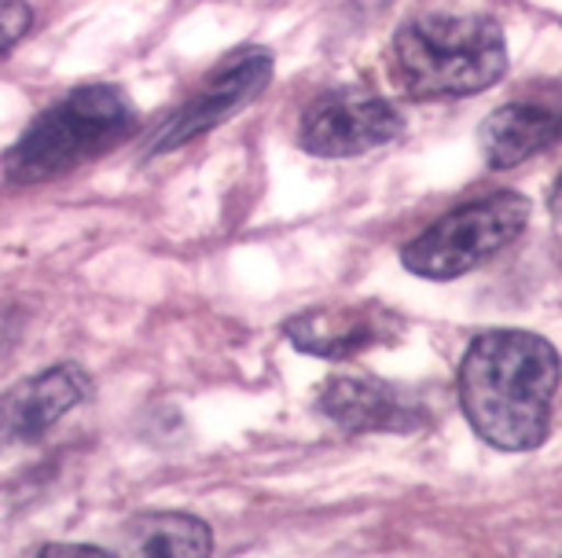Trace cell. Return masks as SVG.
<instances>
[{
    "instance_id": "cell-1",
    "label": "cell",
    "mask_w": 562,
    "mask_h": 558,
    "mask_svg": "<svg viewBox=\"0 0 562 558\" xmlns=\"http://www.w3.org/2000/svg\"><path fill=\"white\" fill-rule=\"evenodd\" d=\"M559 378V350L544 334L493 328L467 345L456 389L467 423L485 445L533 452L548 441Z\"/></svg>"
},
{
    "instance_id": "cell-5",
    "label": "cell",
    "mask_w": 562,
    "mask_h": 558,
    "mask_svg": "<svg viewBox=\"0 0 562 558\" xmlns=\"http://www.w3.org/2000/svg\"><path fill=\"white\" fill-rule=\"evenodd\" d=\"M401 133L405 114L386 96L360 86L321 92L299 122V144L313 158H357L394 144Z\"/></svg>"
},
{
    "instance_id": "cell-10",
    "label": "cell",
    "mask_w": 562,
    "mask_h": 558,
    "mask_svg": "<svg viewBox=\"0 0 562 558\" xmlns=\"http://www.w3.org/2000/svg\"><path fill=\"white\" fill-rule=\"evenodd\" d=\"M482 155L490 170H515L562 140V100L526 96L496 107L482 122Z\"/></svg>"
},
{
    "instance_id": "cell-3",
    "label": "cell",
    "mask_w": 562,
    "mask_h": 558,
    "mask_svg": "<svg viewBox=\"0 0 562 558\" xmlns=\"http://www.w3.org/2000/svg\"><path fill=\"white\" fill-rule=\"evenodd\" d=\"M136 129V107L119 86H81L45 107L8 147L4 181L15 187L52 184L97 162Z\"/></svg>"
},
{
    "instance_id": "cell-14",
    "label": "cell",
    "mask_w": 562,
    "mask_h": 558,
    "mask_svg": "<svg viewBox=\"0 0 562 558\" xmlns=\"http://www.w3.org/2000/svg\"><path fill=\"white\" fill-rule=\"evenodd\" d=\"M548 209H551V217H555V225L562 228V173H559V181H555V187H551Z\"/></svg>"
},
{
    "instance_id": "cell-13",
    "label": "cell",
    "mask_w": 562,
    "mask_h": 558,
    "mask_svg": "<svg viewBox=\"0 0 562 558\" xmlns=\"http://www.w3.org/2000/svg\"><path fill=\"white\" fill-rule=\"evenodd\" d=\"M37 555H45V558H56V555H111L108 547H100V544H45Z\"/></svg>"
},
{
    "instance_id": "cell-11",
    "label": "cell",
    "mask_w": 562,
    "mask_h": 558,
    "mask_svg": "<svg viewBox=\"0 0 562 558\" xmlns=\"http://www.w3.org/2000/svg\"><path fill=\"white\" fill-rule=\"evenodd\" d=\"M125 555L140 558H206L214 529L188 511H140L122 525Z\"/></svg>"
},
{
    "instance_id": "cell-8",
    "label": "cell",
    "mask_w": 562,
    "mask_h": 558,
    "mask_svg": "<svg viewBox=\"0 0 562 558\" xmlns=\"http://www.w3.org/2000/svg\"><path fill=\"white\" fill-rule=\"evenodd\" d=\"M92 378L81 364L63 361L0 394V452L34 445L63 415L85 405Z\"/></svg>"
},
{
    "instance_id": "cell-9",
    "label": "cell",
    "mask_w": 562,
    "mask_h": 558,
    "mask_svg": "<svg viewBox=\"0 0 562 558\" xmlns=\"http://www.w3.org/2000/svg\"><path fill=\"white\" fill-rule=\"evenodd\" d=\"M283 339L321 361H349L401 339V320L383 305H316L283 323Z\"/></svg>"
},
{
    "instance_id": "cell-7",
    "label": "cell",
    "mask_w": 562,
    "mask_h": 558,
    "mask_svg": "<svg viewBox=\"0 0 562 558\" xmlns=\"http://www.w3.org/2000/svg\"><path fill=\"white\" fill-rule=\"evenodd\" d=\"M316 412L346 434H416L430 426V405L416 389L386 378H327L316 394Z\"/></svg>"
},
{
    "instance_id": "cell-6",
    "label": "cell",
    "mask_w": 562,
    "mask_h": 558,
    "mask_svg": "<svg viewBox=\"0 0 562 558\" xmlns=\"http://www.w3.org/2000/svg\"><path fill=\"white\" fill-rule=\"evenodd\" d=\"M272 67H276V59L269 48L250 45V48L232 52L221 67L206 73L203 86L162 122V129L147 144V155L177 151V147L192 144L195 136L217 129L221 122H228L232 114H239L243 107H250V103L269 89Z\"/></svg>"
},
{
    "instance_id": "cell-2",
    "label": "cell",
    "mask_w": 562,
    "mask_h": 558,
    "mask_svg": "<svg viewBox=\"0 0 562 558\" xmlns=\"http://www.w3.org/2000/svg\"><path fill=\"white\" fill-rule=\"evenodd\" d=\"M390 81L408 100H463L507 73V41L493 15L430 12L394 30Z\"/></svg>"
},
{
    "instance_id": "cell-4",
    "label": "cell",
    "mask_w": 562,
    "mask_h": 558,
    "mask_svg": "<svg viewBox=\"0 0 562 558\" xmlns=\"http://www.w3.org/2000/svg\"><path fill=\"white\" fill-rule=\"evenodd\" d=\"M529 214H533V206L518 192L471 198V203L441 214L416 239H408L401 247V265L412 276L434 283L467 276L471 269L501 254L504 247H512L526 231Z\"/></svg>"
},
{
    "instance_id": "cell-12",
    "label": "cell",
    "mask_w": 562,
    "mask_h": 558,
    "mask_svg": "<svg viewBox=\"0 0 562 558\" xmlns=\"http://www.w3.org/2000/svg\"><path fill=\"white\" fill-rule=\"evenodd\" d=\"M34 26V12L26 0H0V56H8Z\"/></svg>"
}]
</instances>
